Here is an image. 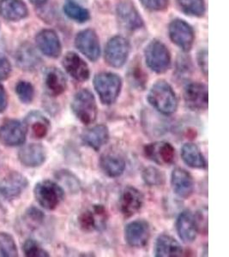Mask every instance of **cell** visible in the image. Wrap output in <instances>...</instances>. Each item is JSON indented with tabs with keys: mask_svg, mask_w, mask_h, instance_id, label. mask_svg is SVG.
Returning a JSON list of instances; mask_svg holds the SVG:
<instances>
[{
	"mask_svg": "<svg viewBox=\"0 0 229 257\" xmlns=\"http://www.w3.org/2000/svg\"><path fill=\"white\" fill-rule=\"evenodd\" d=\"M148 102L163 115L174 113L178 108V99L173 88L168 82L160 81L150 88Z\"/></svg>",
	"mask_w": 229,
	"mask_h": 257,
	"instance_id": "obj_1",
	"label": "cell"
},
{
	"mask_svg": "<svg viewBox=\"0 0 229 257\" xmlns=\"http://www.w3.org/2000/svg\"><path fill=\"white\" fill-rule=\"evenodd\" d=\"M71 108L75 117L85 125L94 123L98 116L96 100L88 89H82L75 94Z\"/></svg>",
	"mask_w": 229,
	"mask_h": 257,
	"instance_id": "obj_2",
	"label": "cell"
},
{
	"mask_svg": "<svg viewBox=\"0 0 229 257\" xmlns=\"http://www.w3.org/2000/svg\"><path fill=\"white\" fill-rule=\"evenodd\" d=\"M94 86L100 101L104 105H111L116 102L120 96L122 80L116 74L101 72L94 76Z\"/></svg>",
	"mask_w": 229,
	"mask_h": 257,
	"instance_id": "obj_3",
	"label": "cell"
},
{
	"mask_svg": "<svg viewBox=\"0 0 229 257\" xmlns=\"http://www.w3.org/2000/svg\"><path fill=\"white\" fill-rule=\"evenodd\" d=\"M34 195L39 205L47 210L56 209L65 196L63 187L49 179L37 183L34 189Z\"/></svg>",
	"mask_w": 229,
	"mask_h": 257,
	"instance_id": "obj_4",
	"label": "cell"
},
{
	"mask_svg": "<svg viewBox=\"0 0 229 257\" xmlns=\"http://www.w3.org/2000/svg\"><path fill=\"white\" fill-rule=\"evenodd\" d=\"M108 220V213L103 205H93L91 208L80 213L78 224L82 231L86 232L102 231L105 230Z\"/></svg>",
	"mask_w": 229,
	"mask_h": 257,
	"instance_id": "obj_5",
	"label": "cell"
},
{
	"mask_svg": "<svg viewBox=\"0 0 229 257\" xmlns=\"http://www.w3.org/2000/svg\"><path fill=\"white\" fill-rule=\"evenodd\" d=\"M145 59L148 66L156 73H164L170 68V53L160 41H152L146 47Z\"/></svg>",
	"mask_w": 229,
	"mask_h": 257,
	"instance_id": "obj_6",
	"label": "cell"
},
{
	"mask_svg": "<svg viewBox=\"0 0 229 257\" xmlns=\"http://www.w3.org/2000/svg\"><path fill=\"white\" fill-rule=\"evenodd\" d=\"M184 99L191 111H205L209 106V92L205 85L199 82H190L185 87Z\"/></svg>",
	"mask_w": 229,
	"mask_h": 257,
	"instance_id": "obj_7",
	"label": "cell"
},
{
	"mask_svg": "<svg viewBox=\"0 0 229 257\" xmlns=\"http://www.w3.org/2000/svg\"><path fill=\"white\" fill-rule=\"evenodd\" d=\"M27 128L19 120L9 119L0 126V143L6 147L23 145L26 141Z\"/></svg>",
	"mask_w": 229,
	"mask_h": 257,
	"instance_id": "obj_8",
	"label": "cell"
},
{
	"mask_svg": "<svg viewBox=\"0 0 229 257\" xmlns=\"http://www.w3.org/2000/svg\"><path fill=\"white\" fill-rule=\"evenodd\" d=\"M29 186V180L18 172H12L0 181V196L6 201H13L22 196Z\"/></svg>",
	"mask_w": 229,
	"mask_h": 257,
	"instance_id": "obj_9",
	"label": "cell"
},
{
	"mask_svg": "<svg viewBox=\"0 0 229 257\" xmlns=\"http://www.w3.org/2000/svg\"><path fill=\"white\" fill-rule=\"evenodd\" d=\"M129 53L130 44L127 39L116 36L111 39L106 45L105 59L112 67H122L128 59Z\"/></svg>",
	"mask_w": 229,
	"mask_h": 257,
	"instance_id": "obj_10",
	"label": "cell"
},
{
	"mask_svg": "<svg viewBox=\"0 0 229 257\" xmlns=\"http://www.w3.org/2000/svg\"><path fill=\"white\" fill-rule=\"evenodd\" d=\"M144 155L160 166H170L175 161V149L168 142H156L144 147Z\"/></svg>",
	"mask_w": 229,
	"mask_h": 257,
	"instance_id": "obj_11",
	"label": "cell"
},
{
	"mask_svg": "<svg viewBox=\"0 0 229 257\" xmlns=\"http://www.w3.org/2000/svg\"><path fill=\"white\" fill-rule=\"evenodd\" d=\"M124 232L126 242L131 247L143 248L150 240V224L144 219L134 220L126 225Z\"/></svg>",
	"mask_w": 229,
	"mask_h": 257,
	"instance_id": "obj_12",
	"label": "cell"
},
{
	"mask_svg": "<svg viewBox=\"0 0 229 257\" xmlns=\"http://www.w3.org/2000/svg\"><path fill=\"white\" fill-rule=\"evenodd\" d=\"M144 196L143 193L133 186H127L121 192L119 200V208L124 216L135 215L144 206Z\"/></svg>",
	"mask_w": 229,
	"mask_h": 257,
	"instance_id": "obj_13",
	"label": "cell"
},
{
	"mask_svg": "<svg viewBox=\"0 0 229 257\" xmlns=\"http://www.w3.org/2000/svg\"><path fill=\"white\" fill-rule=\"evenodd\" d=\"M199 225L197 219L190 210L179 213L176 220L177 233L185 243H191L197 238Z\"/></svg>",
	"mask_w": 229,
	"mask_h": 257,
	"instance_id": "obj_14",
	"label": "cell"
},
{
	"mask_svg": "<svg viewBox=\"0 0 229 257\" xmlns=\"http://www.w3.org/2000/svg\"><path fill=\"white\" fill-rule=\"evenodd\" d=\"M47 149L41 144H30L23 147L18 152V160L24 167L36 168L47 161Z\"/></svg>",
	"mask_w": 229,
	"mask_h": 257,
	"instance_id": "obj_15",
	"label": "cell"
},
{
	"mask_svg": "<svg viewBox=\"0 0 229 257\" xmlns=\"http://www.w3.org/2000/svg\"><path fill=\"white\" fill-rule=\"evenodd\" d=\"M169 35L173 43L183 51L191 50L194 41L192 28L182 20H174L169 26Z\"/></svg>",
	"mask_w": 229,
	"mask_h": 257,
	"instance_id": "obj_16",
	"label": "cell"
},
{
	"mask_svg": "<svg viewBox=\"0 0 229 257\" xmlns=\"http://www.w3.org/2000/svg\"><path fill=\"white\" fill-rule=\"evenodd\" d=\"M171 185L173 192L180 198H189L193 194L194 179L186 170L177 167L171 174Z\"/></svg>",
	"mask_w": 229,
	"mask_h": 257,
	"instance_id": "obj_17",
	"label": "cell"
},
{
	"mask_svg": "<svg viewBox=\"0 0 229 257\" xmlns=\"http://www.w3.org/2000/svg\"><path fill=\"white\" fill-rule=\"evenodd\" d=\"M76 47L91 61H96L100 57L99 40L93 30H83L76 35Z\"/></svg>",
	"mask_w": 229,
	"mask_h": 257,
	"instance_id": "obj_18",
	"label": "cell"
},
{
	"mask_svg": "<svg viewBox=\"0 0 229 257\" xmlns=\"http://www.w3.org/2000/svg\"><path fill=\"white\" fill-rule=\"evenodd\" d=\"M44 87L49 96H59L67 88L66 76L58 68H48L44 73Z\"/></svg>",
	"mask_w": 229,
	"mask_h": 257,
	"instance_id": "obj_19",
	"label": "cell"
},
{
	"mask_svg": "<svg viewBox=\"0 0 229 257\" xmlns=\"http://www.w3.org/2000/svg\"><path fill=\"white\" fill-rule=\"evenodd\" d=\"M27 132L35 139H42L47 137L50 130V121L38 111H30L24 120Z\"/></svg>",
	"mask_w": 229,
	"mask_h": 257,
	"instance_id": "obj_20",
	"label": "cell"
},
{
	"mask_svg": "<svg viewBox=\"0 0 229 257\" xmlns=\"http://www.w3.org/2000/svg\"><path fill=\"white\" fill-rule=\"evenodd\" d=\"M109 130L106 124H97L86 130L81 136L82 144L85 146L99 151L109 141Z\"/></svg>",
	"mask_w": 229,
	"mask_h": 257,
	"instance_id": "obj_21",
	"label": "cell"
},
{
	"mask_svg": "<svg viewBox=\"0 0 229 257\" xmlns=\"http://www.w3.org/2000/svg\"><path fill=\"white\" fill-rule=\"evenodd\" d=\"M117 16L120 24L127 30H139L144 26L141 17L130 2H122L117 6Z\"/></svg>",
	"mask_w": 229,
	"mask_h": 257,
	"instance_id": "obj_22",
	"label": "cell"
},
{
	"mask_svg": "<svg viewBox=\"0 0 229 257\" xmlns=\"http://www.w3.org/2000/svg\"><path fill=\"white\" fill-rule=\"evenodd\" d=\"M63 66L66 72L78 82H85L89 78L88 64L75 53H68L65 56Z\"/></svg>",
	"mask_w": 229,
	"mask_h": 257,
	"instance_id": "obj_23",
	"label": "cell"
},
{
	"mask_svg": "<svg viewBox=\"0 0 229 257\" xmlns=\"http://www.w3.org/2000/svg\"><path fill=\"white\" fill-rule=\"evenodd\" d=\"M36 43L45 55L58 58L61 54V44L56 33L53 30H44L36 36Z\"/></svg>",
	"mask_w": 229,
	"mask_h": 257,
	"instance_id": "obj_24",
	"label": "cell"
},
{
	"mask_svg": "<svg viewBox=\"0 0 229 257\" xmlns=\"http://www.w3.org/2000/svg\"><path fill=\"white\" fill-rule=\"evenodd\" d=\"M183 248L175 238L167 234H162L156 238L155 255L156 257L181 256Z\"/></svg>",
	"mask_w": 229,
	"mask_h": 257,
	"instance_id": "obj_25",
	"label": "cell"
},
{
	"mask_svg": "<svg viewBox=\"0 0 229 257\" xmlns=\"http://www.w3.org/2000/svg\"><path fill=\"white\" fill-rule=\"evenodd\" d=\"M28 8L22 0H0V15L8 21H20L26 18Z\"/></svg>",
	"mask_w": 229,
	"mask_h": 257,
	"instance_id": "obj_26",
	"label": "cell"
},
{
	"mask_svg": "<svg viewBox=\"0 0 229 257\" xmlns=\"http://www.w3.org/2000/svg\"><path fill=\"white\" fill-rule=\"evenodd\" d=\"M17 64L24 70L32 71L38 69L41 59L30 44L23 45L17 53Z\"/></svg>",
	"mask_w": 229,
	"mask_h": 257,
	"instance_id": "obj_27",
	"label": "cell"
},
{
	"mask_svg": "<svg viewBox=\"0 0 229 257\" xmlns=\"http://www.w3.org/2000/svg\"><path fill=\"white\" fill-rule=\"evenodd\" d=\"M100 167L109 178H119L126 170V161L120 155L105 154L100 156Z\"/></svg>",
	"mask_w": 229,
	"mask_h": 257,
	"instance_id": "obj_28",
	"label": "cell"
},
{
	"mask_svg": "<svg viewBox=\"0 0 229 257\" xmlns=\"http://www.w3.org/2000/svg\"><path fill=\"white\" fill-rule=\"evenodd\" d=\"M181 157L188 167L195 169H204L207 162L199 148L194 144H185L181 149Z\"/></svg>",
	"mask_w": 229,
	"mask_h": 257,
	"instance_id": "obj_29",
	"label": "cell"
},
{
	"mask_svg": "<svg viewBox=\"0 0 229 257\" xmlns=\"http://www.w3.org/2000/svg\"><path fill=\"white\" fill-rule=\"evenodd\" d=\"M55 178L60 184L72 194H77L81 190V183L74 173L68 170H59L55 173Z\"/></svg>",
	"mask_w": 229,
	"mask_h": 257,
	"instance_id": "obj_30",
	"label": "cell"
},
{
	"mask_svg": "<svg viewBox=\"0 0 229 257\" xmlns=\"http://www.w3.org/2000/svg\"><path fill=\"white\" fill-rule=\"evenodd\" d=\"M142 178L144 184L150 187L162 186L166 182V176L161 170L155 167H149L143 171Z\"/></svg>",
	"mask_w": 229,
	"mask_h": 257,
	"instance_id": "obj_31",
	"label": "cell"
},
{
	"mask_svg": "<svg viewBox=\"0 0 229 257\" xmlns=\"http://www.w3.org/2000/svg\"><path fill=\"white\" fill-rule=\"evenodd\" d=\"M18 256V248L14 237L7 232H0V257Z\"/></svg>",
	"mask_w": 229,
	"mask_h": 257,
	"instance_id": "obj_32",
	"label": "cell"
},
{
	"mask_svg": "<svg viewBox=\"0 0 229 257\" xmlns=\"http://www.w3.org/2000/svg\"><path fill=\"white\" fill-rule=\"evenodd\" d=\"M147 75L144 73L142 69L141 64L135 63L132 65L128 71V80L130 84L133 88H137L139 90H143L145 88V85L147 82Z\"/></svg>",
	"mask_w": 229,
	"mask_h": 257,
	"instance_id": "obj_33",
	"label": "cell"
},
{
	"mask_svg": "<svg viewBox=\"0 0 229 257\" xmlns=\"http://www.w3.org/2000/svg\"><path fill=\"white\" fill-rule=\"evenodd\" d=\"M64 11L69 18L78 23H85L89 19V13L88 11L75 3L74 1H67L64 6Z\"/></svg>",
	"mask_w": 229,
	"mask_h": 257,
	"instance_id": "obj_34",
	"label": "cell"
},
{
	"mask_svg": "<svg viewBox=\"0 0 229 257\" xmlns=\"http://www.w3.org/2000/svg\"><path fill=\"white\" fill-rule=\"evenodd\" d=\"M23 220L27 227L31 230H36L44 222L45 214L39 208L30 207L24 213Z\"/></svg>",
	"mask_w": 229,
	"mask_h": 257,
	"instance_id": "obj_35",
	"label": "cell"
},
{
	"mask_svg": "<svg viewBox=\"0 0 229 257\" xmlns=\"http://www.w3.org/2000/svg\"><path fill=\"white\" fill-rule=\"evenodd\" d=\"M178 4L187 15L202 17L205 12L203 0H178Z\"/></svg>",
	"mask_w": 229,
	"mask_h": 257,
	"instance_id": "obj_36",
	"label": "cell"
},
{
	"mask_svg": "<svg viewBox=\"0 0 229 257\" xmlns=\"http://www.w3.org/2000/svg\"><path fill=\"white\" fill-rule=\"evenodd\" d=\"M16 93L18 99L24 104H30L35 98V88L29 82L21 81L16 86Z\"/></svg>",
	"mask_w": 229,
	"mask_h": 257,
	"instance_id": "obj_37",
	"label": "cell"
},
{
	"mask_svg": "<svg viewBox=\"0 0 229 257\" xmlns=\"http://www.w3.org/2000/svg\"><path fill=\"white\" fill-rule=\"evenodd\" d=\"M24 255L28 257H48L49 253L35 239H27L23 245Z\"/></svg>",
	"mask_w": 229,
	"mask_h": 257,
	"instance_id": "obj_38",
	"label": "cell"
},
{
	"mask_svg": "<svg viewBox=\"0 0 229 257\" xmlns=\"http://www.w3.org/2000/svg\"><path fill=\"white\" fill-rule=\"evenodd\" d=\"M12 72V64L6 56L0 53V81H4L9 77Z\"/></svg>",
	"mask_w": 229,
	"mask_h": 257,
	"instance_id": "obj_39",
	"label": "cell"
},
{
	"mask_svg": "<svg viewBox=\"0 0 229 257\" xmlns=\"http://www.w3.org/2000/svg\"><path fill=\"white\" fill-rule=\"evenodd\" d=\"M169 0H141L142 4L148 9L152 11H162L168 6Z\"/></svg>",
	"mask_w": 229,
	"mask_h": 257,
	"instance_id": "obj_40",
	"label": "cell"
},
{
	"mask_svg": "<svg viewBox=\"0 0 229 257\" xmlns=\"http://www.w3.org/2000/svg\"><path fill=\"white\" fill-rule=\"evenodd\" d=\"M207 51L206 50H203L200 52L198 54V64H199L200 68L201 70H203L204 75H207L208 73V59H207Z\"/></svg>",
	"mask_w": 229,
	"mask_h": 257,
	"instance_id": "obj_41",
	"label": "cell"
},
{
	"mask_svg": "<svg viewBox=\"0 0 229 257\" xmlns=\"http://www.w3.org/2000/svg\"><path fill=\"white\" fill-rule=\"evenodd\" d=\"M8 105V99H7V94H6V89L3 87V85L0 84V112H4L7 108Z\"/></svg>",
	"mask_w": 229,
	"mask_h": 257,
	"instance_id": "obj_42",
	"label": "cell"
},
{
	"mask_svg": "<svg viewBox=\"0 0 229 257\" xmlns=\"http://www.w3.org/2000/svg\"><path fill=\"white\" fill-rule=\"evenodd\" d=\"M33 4H35L36 6H42L44 4L47 3V0H30Z\"/></svg>",
	"mask_w": 229,
	"mask_h": 257,
	"instance_id": "obj_43",
	"label": "cell"
}]
</instances>
